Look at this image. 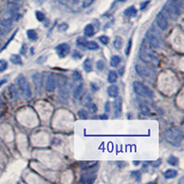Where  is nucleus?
I'll use <instances>...</instances> for the list:
<instances>
[{
	"label": "nucleus",
	"mask_w": 184,
	"mask_h": 184,
	"mask_svg": "<svg viewBox=\"0 0 184 184\" xmlns=\"http://www.w3.org/2000/svg\"><path fill=\"white\" fill-rule=\"evenodd\" d=\"M139 57L146 64L151 65L153 66H158L159 65V58L153 52L151 46L148 44V43H143L141 49L139 51Z\"/></svg>",
	"instance_id": "f257e3e1"
},
{
	"label": "nucleus",
	"mask_w": 184,
	"mask_h": 184,
	"mask_svg": "<svg viewBox=\"0 0 184 184\" xmlns=\"http://www.w3.org/2000/svg\"><path fill=\"white\" fill-rule=\"evenodd\" d=\"M165 138L168 143L174 146H180L183 140L182 131L180 128L171 127L165 132Z\"/></svg>",
	"instance_id": "f03ea898"
},
{
	"label": "nucleus",
	"mask_w": 184,
	"mask_h": 184,
	"mask_svg": "<svg viewBox=\"0 0 184 184\" xmlns=\"http://www.w3.org/2000/svg\"><path fill=\"white\" fill-rule=\"evenodd\" d=\"M183 0H169L164 5L165 12L169 15L171 20H177L181 14V8L182 7Z\"/></svg>",
	"instance_id": "7ed1b4c3"
},
{
	"label": "nucleus",
	"mask_w": 184,
	"mask_h": 184,
	"mask_svg": "<svg viewBox=\"0 0 184 184\" xmlns=\"http://www.w3.org/2000/svg\"><path fill=\"white\" fill-rule=\"evenodd\" d=\"M133 88H134V91L135 93L140 96V97H144V98H153V92L149 89L146 85H144L143 83L139 82V81H135L133 83Z\"/></svg>",
	"instance_id": "20e7f679"
},
{
	"label": "nucleus",
	"mask_w": 184,
	"mask_h": 184,
	"mask_svg": "<svg viewBox=\"0 0 184 184\" xmlns=\"http://www.w3.org/2000/svg\"><path fill=\"white\" fill-rule=\"evenodd\" d=\"M146 38L148 44L153 48H163V42L159 38V35L157 32L148 31L146 34Z\"/></svg>",
	"instance_id": "39448f33"
},
{
	"label": "nucleus",
	"mask_w": 184,
	"mask_h": 184,
	"mask_svg": "<svg viewBox=\"0 0 184 184\" xmlns=\"http://www.w3.org/2000/svg\"><path fill=\"white\" fill-rule=\"evenodd\" d=\"M17 83H18L19 87H20V90L22 91V93L24 94V96L27 98V99H31L32 96L31 89V86L29 84L26 77L23 76H20L18 77V79H17Z\"/></svg>",
	"instance_id": "423d86ee"
},
{
	"label": "nucleus",
	"mask_w": 184,
	"mask_h": 184,
	"mask_svg": "<svg viewBox=\"0 0 184 184\" xmlns=\"http://www.w3.org/2000/svg\"><path fill=\"white\" fill-rule=\"evenodd\" d=\"M135 69H136V72L138 73V75L141 76L142 77H144V78L151 79V78H154L155 76H156V73H155L153 69L150 68L149 66H142V65H136Z\"/></svg>",
	"instance_id": "0eeeda50"
},
{
	"label": "nucleus",
	"mask_w": 184,
	"mask_h": 184,
	"mask_svg": "<svg viewBox=\"0 0 184 184\" xmlns=\"http://www.w3.org/2000/svg\"><path fill=\"white\" fill-rule=\"evenodd\" d=\"M55 51H56L57 55L61 57V58H64V57H66L69 54V52H70V46L66 43H63L56 46Z\"/></svg>",
	"instance_id": "6e6552de"
},
{
	"label": "nucleus",
	"mask_w": 184,
	"mask_h": 184,
	"mask_svg": "<svg viewBox=\"0 0 184 184\" xmlns=\"http://www.w3.org/2000/svg\"><path fill=\"white\" fill-rule=\"evenodd\" d=\"M156 22H157L158 26L160 28V30H162V31H165L169 26L168 18H167V16L163 12L158 13V15L156 17Z\"/></svg>",
	"instance_id": "1a4fd4ad"
},
{
	"label": "nucleus",
	"mask_w": 184,
	"mask_h": 184,
	"mask_svg": "<svg viewBox=\"0 0 184 184\" xmlns=\"http://www.w3.org/2000/svg\"><path fill=\"white\" fill-rule=\"evenodd\" d=\"M45 89L48 92H53L56 89V78L54 75L49 74L47 77H46L45 81Z\"/></svg>",
	"instance_id": "9d476101"
},
{
	"label": "nucleus",
	"mask_w": 184,
	"mask_h": 184,
	"mask_svg": "<svg viewBox=\"0 0 184 184\" xmlns=\"http://www.w3.org/2000/svg\"><path fill=\"white\" fill-rule=\"evenodd\" d=\"M96 180V175L95 173H92V172H87V173H83L80 177V182L86 183V184H90L93 183Z\"/></svg>",
	"instance_id": "9b49d317"
},
{
	"label": "nucleus",
	"mask_w": 184,
	"mask_h": 184,
	"mask_svg": "<svg viewBox=\"0 0 184 184\" xmlns=\"http://www.w3.org/2000/svg\"><path fill=\"white\" fill-rule=\"evenodd\" d=\"M113 109H114V115L115 116H119V115L122 113V110H123V100L121 98H118V99L114 101L113 103Z\"/></svg>",
	"instance_id": "f8f14e48"
},
{
	"label": "nucleus",
	"mask_w": 184,
	"mask_h": 184,
	"mask_svg": "<svg viewBox=\"0 0 184 184\" xmlns=\"http://www.w3.org/2000/svg\"><path fill=\"white\" fill-rule=\"evenodd\" d=\"M59 95L62 99L66 100L68 98V90H67V87H66V81L60 82L59 85Z\"/></svg>",
	"instance_id": "ddd939ff"
},
{
	"label": "nucleus",
	"mask_w": 184,
	"mask_h": 184,
	"mask_svg": "<svg viewBox=\"0 0 184 184\" xmlns=\"http://www.w3.org/2000/svg\"><path fill=\"white\" fill-rule=\"evenodd\" d=\"M83 91H84V85L83 84H78L77 86H76L73 91V95L75 99H79L81 98V96L83 95Z\"/></svg>",
	"instance_id": "4468645a"
},
{
	"label": "nucleus",
	"mask_w": 184,
	"mask_h": 184,
	"mask_svg": "<svg viewBox=\"0 0 184 184\" xmlns=\"http://www.w3.org/2000/svg\"><path fill=\"white\" fill-rule=\"evenodd\" d=\"M107 91H108L109 96L112 98H117L119 96V89L117 86H115V85L110 86V87L108 88Z\"/></svg>",
	"instance_id": "2eb2a0df"
},
{
	"label": "nucleus",
	"mask_w": 184,
	"mask_h": 184,
	"mask_svg": "<svg viewBox=\"0 0 184 184\" xmlns=\"http://www.w3.org/2000/svg\"><path fill=\"white\" fill-rule=\"evenodd\" d=\"M32 80L34 82V85H35V87H36V90L41 89V88H42V77H41V76H40V74L36 73V74L32 75Z\"/></svg>",
	"instance_id": "dca6fc26"
},
{
	"label": "nucleus",
	"mask_w": 184,
	"mask_h": 184,
	"mask_svg": "<svg viewBox=\"0 0 184 184\" xmlns=\"http://www.w3.org/2000/svg\"><path fill=\"white\" fill-rule=\"evenodd\" d=\"M84 33H85V35L88 36V37L93 36L94 33H95V28H94V26L92 25V24H88L87 26L85 27V29H84Z\"/></svg>",
	"instance_id": "f3484780"
},
{
	"label": "nucleus",
	"mask_w": 184,
	"mask_h": 184,
	"mask_svg": "<svg viewBox=\"0 0 184 184\" xmlns=\"http://www.w3.org/2000/svg\"><path fill=\"white\" fill-rule=\"evenodd\" d=\"M83 68L86 72H91L92 68H93V65H92V60L90 58H87L83 63Z\"/></svg>",
	"instance_id": "a211bd4d"
},
{
	"label": "nucleus",
	"mask_w": 184,
	"mask_h": 184,
	"mask_svg": "<svg viewBox=\"0 0 184 184\" xmlns=\"http://www.w3.org/2000/svg\"><path fill=\"white\" fill-rule=\"evenodd\" d=\"M122 62V59H121V57L119 55H112L111 57V61H110V65L112 67H117L120 63Z\"/></svg>",
	"instance_id": "6ab92c4d"
},
{
	"label": "nucleus",
	"mask_w": 184,
	"mask_h": 184,
	"mask_svg": "<svg viewBox=\"0 0 184 184\" xmlns=\"http://www.w3.org/2000/svg\"><path fill=\"white\" fill-rule=\"evenodd\" d=\"M177 176H178V171L176 169H168L164 173V177L166 179H174Z\"/></svg>",
	"instance_id": "aec40b11"
},
{
	"label": "nucleus",
	"mask_w": 184,
	"mask_h": 184,
	"mask_svg": "<svg viewBox=\"0 0 184 184\" xmlns=\"http://www.w3.org/2000/svg\"><path fill=\"white\" fill-rule=\"evenodd\" d=\"M136 13H137V10L134 6H131V7L127 8L124 10V15L126 17H135Z\"/></svg>",
	"instance_id": "412c9836"
},
{
	"label": "nucleus",
	"mask_w": 184,
	"mask_h": 184,
	"mask_svg": "<svg viewBox=\"0 0 184 184\" xmlns=\"http://www.w3.org/2000/svg\"><path fill=\"white\" fill-rule=\"evenodd\" d=\"M117 79H118V75L117 73L115 72V71H110L109 72V75H108V81L113 84L117 81Z\"/></svg>",
	"instance_id": "4be33fe9"
},
{
	"label": "nucleus",
	"mask_w": 184,
	"mask_h": 184,
	"mask_svg": "<svg viewBox=\"0 0 184 184\" xmlns=\"http://www.w3.org/2000/svg\"><path fill=\"white\" fill-rule=\"evenodd\" d=\"M27 36H28V39L30 40V41H32V42L36 41V40L38 39V34L34 30H28L27 31Z\"/></svg>",
	"instance_id": "5701e85b"
},
{
	"label": "nucleus",
	"mask_w": 184,
	"mask_h": 184,
	"mask_svg": "<svg viewBox=\"0 0 184 184\" xmlns=\"http://www.w3.org/2000/svg\"><path fill=\"white\" fill-rule=\"evenodd\" d=\"M81 102L84 106H89L90 103H92V98L89 94H85L82 99H81Z\"/></svg>",
	"instance_id": "b1692460"
},
{
	"label": "nucleus",
	"mask_w": 184,
	"mask_h": 184,
	"mask_svg": "<svg viewBox=\"0 0 184 184\" xmlns=\"http://www.w3.org/2000/svg\"><path fill=\"white\" fill-rule=\"evenodd\" d=\"M123 39L122 37H116L114 40V42H113V46L115 48H116L117 50H120L121 48L123 47Z\"/></svg>",
	"instance_id": "393cba45"
},
{
	"label": "nucleus",
	"mask_w": 184,
	"mask_h": 184,
	"mask_svg": "<svg viewBox=\"0 0 184 184\" xmlns=\"http://www.w3.org/2000/svg\"><path fill=\"white\" fill-rule=\"evenodd\" d=\"M10 61L13 63L14 65H22V60L20 58V56L18 54H12L10 56Z\"/></svg>",
	"instance_id": "a878e982"
},
{
	"label": "nucleus",
	"mask_w": 184,
	"mask_h": 184,
	"mask_svg": "<svg viewBox=\"0 0 184 184\" xmlns=\"http://www.w3.org/2000/svg\"><path fill=\"white\" fill-rule=\"evenodd\" d=\"M97 164H98L97 161H89V162H83L81 166L84 169H90L92 168H94L95 166H97Z\"/></svg>",
	"instance_id": "bb28decb"
},
{
	"label": "nucleus",
	"mask_w": 184,
	"mask_h": 184,
	"mask_svg": "<svg viewBox=\"0 0 184 184\" xmlns=\"http://www.w3.org/2000/svg\"><path fill=\"white\" fill-rule=\"evenodd\" d=\"M86 48L89 50H98L99 49V44L94 41L87 42V43H86Z\"/></svg>",
	"instance_id": "cd10ccee"
},
{
	"label": "nucleus",
	"mask_w": 184,
	"mask_h": 184,
	"mask_svg": "<svg viewBox=\"0 0 184 184\" xmlns=\"http://www.w3.org/2000/svg\"><path fill=\"white\" fill-rule=\"evenodd\" d=\"M168 163L171 166H178V164H179V158L171 155L168 158Z\"/></svg>",
	"instance_id": "c85d7f7f"
},
{
	"label": "nucleus",
	"mask_w": 184,
	"mask_h": 184,
	"mask_svg": "<svg viewBox=\"0 0 184 184\" xmlns=\"http://www.w3.org/2000/svg\"><path fill=\"white\" fill-rule=\"evenodd\" d=\"M72 78L74 79V81H80V80H82V75L76 70L72 73Z\"/></svg>",
	"instance_id": "c756f323"
},
{
	"label": "nucleus",
	"mask_w": 184,
	"mask_h": 184,
	"mask_svg": "<svg viewBox=\"0 0 184 184\" xmlns=\"http://www.w3.org/2000/svg\"><path fill=\"white\" fill-rule=\"evenodd\" d=\"M8 64L7 61L4 60V59L0 60V73L4 72L6 69L8 68Z\"/></svg>",
	"instance_id": "7c9ffc66"
},
{
	"label": "nucleus",
	"mask_w": 184,
	"mask_h": 184,
	"mask_svg": "<svg viewBox=\"0 0 184 184\" xmlns=\"http://www.w3.org/2000/svg\"><path fill=\"white\" fill-rule=\"evenodd\" d=\"M88 41H86L85 38H78L77 41V44L78 47H81V48H86V43H87Z\"/></svg>",
	"instance_id": "2f4dec72"
},
{
	"label": "nucleus",
	"mask_w": 184,
	"mask_h": 184,
	"mask_svg": "<svg viewBox=\"0 0 184 184\" xmlns=\"http://www.w3.org/2000/svg\"><path fill=\"white\" fill-rule=\"evenodd\" d=\"M35 16H36V19L40 22H43L45 20V15H44V13L42 12V11H36V12H35Z\"/></svg>",
	"instance_id": "473e14b6"
},
{
	"label": "nucleus",
	"mask_w": 184,
	"mask_h": 184,
	"mask_svg": "<svg viewBox=\"0 0 184 184\" xmlns=\"http://www.w3.org/2000/svg\"><path fill=\"white\" fill-rule=\"evenodd\" d=\"M96 67H97L98 70L102 71L103 69L105 68V63L103 62L102 60H99V61H97V63H96Z\"/></svg>",
	"instance_id": "72a5a7b5"
},
{
	"label": "nucleus",
	"mask_w": 184,
	"mask_h": 184,
	"mask_svg": "<svg viewBox=\"0 0 184 184\" xmlns=\"http://www.w3.org/2000/svg\"><path fill=\"white\" fill-rule=\"evenodd\" d=\"M140 108H141V111H142V112L144 114H149V113H150V109L147 107L146 104H141Z\"/></svg>",
	"instance_id": "f704fd0d"
},
{
	"label": "nucleus",
	"mask_w": 184,
	"mask_h": 184,
	"mask_svg": "<svg viewBox=\"0 0 184 184\" xmlns=\"http://www.w3.org/2000/svg\"><path fill=\"white\" fill-rule=\"evenodd\" d=\"M88 115H89V113H88V112L87 111H85V110H80L79 112H78V116L81 118V119H87L88 118Z\"/></svg>",
	"instance_id": "c9c22d12"
},
{
	"label": "nucleus",
	"mask_w": 184,
	"mask_h": 184,
	"mask_svg": "<svg viewBox=\"0 0 184 184\" xmlns=\"http://www.w3.org/2000/svg\"><path fill=\"white\" fill-rule=\"evenodd\" d=\"M99 39H100V43H103L104 45L108 44V43H109V41H110V39H109V37H108V36H106V35H102V36H100Z\"/></svg>",
	"instance_id": "e433bc0d"
},
{
	"label": "nucleus",
	"mask_w": 184,
	"mask_h": 184,
	"mask_svg": "<svg viewBox=\"0 0 184 184\" xmlns=\"http://www.w3.org/2000/svg\"><path fill=\"white\" fill-rule=\"evenodd\" d=\"M131 176L133 178H135V179H136L137 181H140V179H141L140 171H133V172H131Z\"/></svg>",
	"instance_id": "4c0bfd02"
},
{
	"label": "nucleus",
	"mask_w": 184,
	"mask_h": 184,
	"mask_svg": "<svg viewBox=\"0 0 184 184\" xmlns=\"http://www.w3.org/2000/svg\"><path fill=\"white\" fill-rule=\"evenodd\" d=\"M8 32V29H6L2 26H0V37L1 38H4L6 35H7V33Z\"/></svg>",
	"instance_id": "58836bf2"
},
{
	"label": "nucleus",
	"mask_w": 184,
	"mask_h": 184,
	"mask_svg": "<svg viewBox=\"0 0 184 184\" xmlns=\"http://www.w3.org/2000/svg\"><path fill=\"white\" fill-rule=\"evenodd\" d=\"M95 0H83V7L84 8H89L94 3Z\"/></svg>",
	"instance_id": "ea45409f"
},
{
	"label": "nucleus",
	"mask_w": 184,
	"mask_h": 184,
	"mask_svg": "<svg viewBox=\"0 0 184 184\" xmlns=\"http://www.w3.org/2000/svg\"><path fill=\"white\" fill-rule=\"evenodd\" d=\"M10 90H11V92H12V96H13V98L14 99H18L19 98V94H18V92H17V90L15 89V88H14V86H11L10 87Z\"/></svg>",
	"instance_id": "a19ab883"
},
{
	"label": "nucleus",
	"mask_w": 184,
	"mask_h": 184,
	"mask_svg": "<svg viewBox=\"0 0 184 184\" xmlns=\"http://www.w3.org/2000/svg\"><path fill=\"white\" fill-rule=\"evenodd\" d=\"M88 107L89 108L90 112H93V113L97 112V111H98V108H97L96 104H94V103H90V104H89Z\"/></svg>",
	"instance_id": "79ce46f5"
},
{
	"label": "nucleus",
	"mask_w": 184,
	"mask_h": 184,
	"mask_svg": "<svg viewBox=\"0 0 184 184\" xmlns=\"http://www.w3.org/2000/svg\"><path fill=\"white\" fill-rule=\"evenodd\" d=\"M58 29H59V31H65L68 29V25L66 24V23H62V24H60L58 26Z\"/></svg>",
	"instance_id": "37998d69"
},
{
	"label": "nucleus",
	"mask_w": 184,
	"mask_h": 184,
	"mask_svg": "<svg viewBox=\"0 0 184 184\" xmlns=\"http://www.w3.org/2000/svg\"><path fill=\"white\" fill-rule=\"evenodd\" d=\"M131 46H132V39H130L128 41V43H127V48H126V55H129L130 54V51H131Z\"/></svg>",
	"instance_id": "c03bdc74"
},
{
	"label": "nucleus",
	"mask_w": 184,
	"mask_h": 184,
	"mask_svg": "<svg viewBox=\"0 0 184 184\" xmlns=\"http://www.w3.org/2000/svg\"><path fill=\"white\" fill-rule=\"evenodd\" d=\"M73 57H74V58H76V59H79V58H81V57H82V54H79L77 51H74Z\"/></svg>",
	"instance_id": "a18cd8bd"
},
{
	"label": "nucleus",
	"mask_w": 184,
	"mask_h": 184,
	"mask_svg": "<svg viewBox=\"0 0 184 184\" xmlns=\"http://www.w3.org/2000/svg\"><path fill=\"white\" fill-rule=\"evenodd\" d=\"M26 52H27V45H26L25 43H23V44H22V47H21V49H20V53H21L22 54H26Z\"/></svg>",
	"instance_id": "49530a36"
},
{
	"label": "nucleus",
	"mask_w": 184,
	"mask_h": 184,
	"mask_svg": "<svg viewBox=\"0 0 184 184\" xmlns=\"http://www.w3.org/2000/svg\"><path fill=\"white\" fill-rule=\"evenodd\" d=\"M4 104H3V101H2V100H1V98H0V116H1L2 115V113H3V112H4Z\"/></svg>",
	"instance_id": "de8ad7c7"
},
{
	"label": "nucleus",
	"mask_w": 184,
	"mask_h": 184,
	"mask_svg": "<svg viewBox=\"0 0 184 184\" xmlns=\"http://www.w3.org/2000/svg\"><path fill=\"white\" fill-rule=\"evenodd\" d=\"M149 2H150V1H149V0H147V1H145L144 3H142V4H141V9H142V10H143V9H145V8H146V6L149 4Z\"/></svg>",
	"instance_id": "09e8293b"
},
{
	"label": "nucleus",
	"mask_w": 184,
	"mask_h": 184,
	"mask_svg": "<svg viewBox=\"0 0 184 184\" xmlns=\"http://www.w3.org/2000/svg\"><path fill=\"white\" fill-rule=\"evenodd\" d=\"M105 110H106L107 112H109L111 111V109H110V102H107V103H106V105H105Z\"/></svg>",
	"instance_id": "8fccbe9b"
},
{
	"label": "nucleus",
	"mask_w": 184,
	"mask_h": 184,
	"mask_svg": "<svg viewBox=\"0 0 184 184\" xmlns=\"http://www.w3.org/2000/svg\"><path fill=\"white\" fill-rule=\"evenodd\" d=\"M6 82H7V79H1V80H0V87H2L4 84H6Z\"/></svg>",
	"instance_id": "3c124183"
},
{
	"label": "nucleus",
	"mask_w": 184,
	"mask_h": 184,
	"mask_svg": "<svg viewBox=\"0 0 184 184\" xmlns=\"http://www.w3.org/2000/svg\"><path fill=\"white\" fill-rule=\"evenodd\" d=\"M100 119H108L107 115H100Z\"/></svg>",
	"instance_id": "603ef678"
},
{
	"label": "nucleus",
	"mask_w": 184,
	"mask_h": 184,
	"mask_svg": "<svg viewBox=\"0 0 184 184\" xmlns=\"http://www.w3.org/2000/svg\"><path fill=\"white\" fill-rule=\"evenodd\" d=\"M36 2H38V3H42V2H43L44 0H35Z\"/></svg>",
	"instance_id": "864d4df0"
},
{
	"label": "nucleus",
	"mask_w": 184,
	"mask_h": 184,
	"mask_svg": "<svg viewBox=\"0 0 184 184\" xmlns=\"http://www.w3.org/2000/svg\"><path fill=\"white\" fill-rule=\"evenodd\" d=\"M117 1H118V2H125L126 0H117Z\"/></svg>",
	"instance_id": "5fc2aeb1"
},
{
	"label": "nucleus",
	"mask_w": 184,
	"mask_h": 184,
	"mask_svg": "<svg viewBox=\"0 0 184 184\" xmlns=\"http://www.w3.org/2000/svg\"><path fill=\"white\" fill-rule=\"evenodd\" d=\"M135 165H138V161H135Z\"/></svg>",
	"instance_id": "6e6d98bb"
},
{
	"label": "nucleus",
	"mask_w": 184,
	"mask_h": 184,
	"mask_svg": "<svg viewBox=\"0 0 184 184\" xmlns=\"http://www.w3.org/2000/svg\"><path fill=\"white\" fill-rule=\"evenodd\" d=\"M0 44H1V42H0Z\"/></svg>",
	"instance_id": "4d7b16f0"
}]
</instances>
